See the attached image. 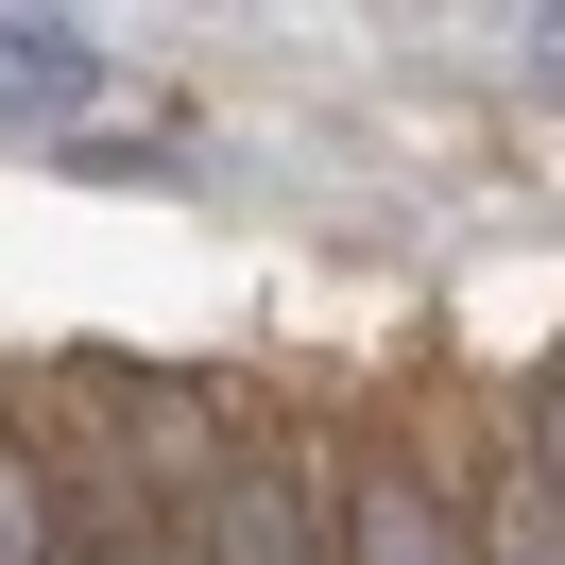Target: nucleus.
Segmentation results:
<instances>
[{
	"mask_svg": "<svg viewBox=\"0 0 565 565\" xmlns=\"http://www.w3.org/2000/svg\"><path fill=\"white\" fill-rule=\"evenodd\" d=\"M189 565H343L291 462H189Z\"/></svg>",
	"mask_w": 565,
	"mask_h": 565,
	"instance_id": "obj_1",
	"label": "nucleus"
},
{
	"mask_svg": "<svg viewBox=\"0 0 565 565\" xmlns=\"http://www.w3.org/2000/svg\"><path fill=\"white\" fill-rule=\"evenodd\" d=\"M343 565H462V531H446V497H428L412 462H377V480L343 497Z\"/></svg>",
	"mask_w": 565,
	"mask_h": 565,
	"instance_id": "obj_2",
	"label": "nucleus"
},
{
	"mask_svg": "<svg viewBox=\"0 0 565 565\" xmlns=\"http://www.w3.org/2000/svg\"><path fill=\"white\" fill-rule=\"evenodd\" d=\"M104 86V52L70 35V18H0V120H35V104H86Z\"/></svg>",
	"mask_w": 565,
	"mask_h": 565,
	"instance_id": "obj_3",
	"label": "nucleus"
},
{
	"mask_svg": "<svg viewBox=\"0 0 565 565\" xmlns=\"http://www.w3.org/2000/svg\"><path fill=\"white\" fill-rule=\"evenodd\" d=\"M462 565H565V480H548V462H497V514H480V548H462Z\"/></svg>",
	"mask_w": 565,
	"mask_h": 565,
	"instance_id": "obj_4",
	"label": "nucleus"
},
{
	"mask_svg": "<svg viewBox=\"0 0 565 565\" xmlns=\"http://www.w3.org/2000/svg\"><path fill=\"white\" fill-rule=\"evenodd\" d=\"M0 565H52V480H35V446H0Z\"/></svg>",
	"mask_w": 565,
	"mask_h": 565,
	"instance_id": "obj_5",
	"label": "nucleus"
}]
</instances>
